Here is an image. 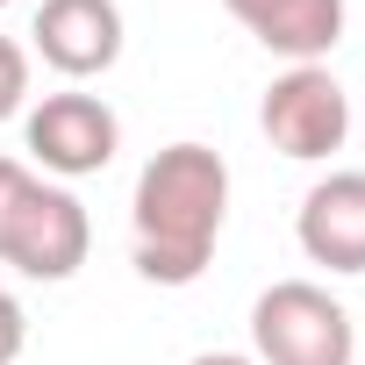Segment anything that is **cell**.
<instances>
[{
    "mask_svg": "<svg viewBox=\"0 0 365 365\" xmlns=\"http://www.w3.org/2000/svg\"><path fill=\"white\" fill-rule=\"evenodd\" d=\"M230 222V165L208 143H165L136 172L129 258L150 287H194Z\"/></svg>",
    "mask_w": 365,
    "mask_h": 365,
    "instance_id": "1",
    "label": "cell"
},
{
    "mask_svg": "<svg viewBox=\"0 0 365 365\" xmlns=\"http://www.w3.org/2000/svg\"><path fill=\"white\" fill-rule=\"evenodd\" d=\"M251 358L258 365H351L358 358L351 308L315 279H272L251 301Z\"/></svg>",
    "mask_w": 365,
    "mask_h": 365,
    "instance_id": "2",
    "label": "cell"
},
{
    "mask_svg": "<svg viewBox=\"0 0 365 365\" xmlns=\"http://www.w3.org/2000/svg\"><path fill=\"white\" fill-rule=\"evenodd\" d=\"M258 129L272 136L279 158L315 165V158L344 150V136H351V101H344V86H336L329 65H287V72L265 86Z\"/></svg>",
    "mask_w": 365,
    "mask_h": 365,
    "instance_id": "3",
    "label": "cell"
},
{
    "mask_svg": "<svg viewBox=\"0 0 365 365\" xmlns=\"http://www.w3.org/2000/svg\"><path fill=\"white\" fill-rule=\"evenodd\" d=\"M22 143H29V158H36L43 172H58V179H93V172L115 165L122 122H115V108H108L101 93H79V86H72V93H43V101L29 108Z\"/></svg>",
    "mask_w": 365,
    "mask_h": 365,
    "instance_id": "4",
    "label": "cell"
},
{
    "mask_svg": "<svg viewBox=\"0 0 365 365\" xmlns=\"http://www.w3.org/2000/svg\"><path fill=\"white\" fill-rule=\"evenodd\" d=\"M86 251H93V222H86V208H79V194L72 187H29V201L15 208V222H8V237H0V265H15L22 279H43V287H58V279H72L79 265H86Z\"/></svg>",
    "mask_w": 365,
    "mask_h": 365,
    "instance_id": "5",
    "label": "cell"
},
{
    "mask_svg": "<svg viewBox=\"0 0 365 365\" xmlns=\"http://www.w3.org/2000/svg\"><path fill=\"white\" fill-rule=\"evenodd\" d=\"M29 43L58 79H101L122 58V8L115 0H43Z\"/></svg>",
    "mask_w": 365,
    "mask_h": 365,
    "instance_id": "6",
    "label": "cell"
},
{
    "mask_svg": "<svg viewBox=\"0 0 365 365\" xmlns=\"http://www.w3.org/2000/svg\"><path fill=\"white\" fill-rule=\"evenodd\" d=\"M294 237L308 251V265L329 272H365V172H329L301 194Z\"/></svg>",
    "mask_w": 365,
    "mask_h": 365,
    "instance_id": "7",
    "label": "cell"
},
{
    "mask_svg": "<svg viewBox=\"0 0 365 365\" xmlns=\"http://www.w3.org/2000/svg\"><path fill=\"white\" fill-rule=\"evenodd\" d=\"M222 8L287 65H322L344 36V0H222Z\"/></svg>",
    "mask_w": 365,
    "mask_h": 365,
    "instance_id": "8",
    "label": "cell"
},
{
    "mask_svg": "<svg viewBox=\"0 0 365 365\" xmlns=\"http://www.w3.org/2000/svg\"><path fill=\"white\" fill-rule=\"evenodd\" d=\"M22 101H29V51L15 36H0V122L22 115Z\"/></svg>",
    "mask_w": 365,
    "mask_h": 365,
    "instance_id": "9",
    "label": "cell"
},
{
    "mask_svg": "<svg viewBox=\"0 0 365 365\" xmlns=\"http://www.w3.org/2000/svg\"><path fill=\"white\" fill-rule=\"evenodd\" d=\"M29 187H36V172H29L22 158H0V237H8V222H15V208L29 201Z\"/></svg>",
    "mask_w": 365,
    "mask_h": 365,
    "instance_id": "10",
    "label": "cell"
},
{
    "mask_svg": "<svg viewBox=\"0 0 365 365\" xmlns=\"http://www.w3.org/2000/svg\"><path fill=\"white\" fill-rule=\"evenodd\" d=\"M22 344H29V315H22V301L8 287H0V365H15Z\"/></svg>",
    "mask_w": 365,
    "mask_h": 365,
    "instance_id": "11",
    "label": "cell"
},
{
    "mask_svg": "<svg viewBox=\"0 0 365 365\" xmlns=\"http://www.w3.org/2000/svg\"><path fill=\"white\" fill-rule=\"evenodd\" d=\"M187 365H258L251 351H201V358H187Z\"/></svg>",
    "mask_w": 365,
    "mask_h": 365,
    "instance_id": "12",
    "label": "cell"
},
{
    "mask_svg": "<svg viewBox=\"0 0 365 365\" xmlns=\"http://www.w3.org/2000/svg\"><path fill=\"white\" fill-rule=\"evenodd\" d=\"M0 8H8V0H0Z\"/></svg>",
    "mask_w": 365,
    "mask_h": 365,
    "instance_id": "13",
    "label": "cell"
}]
</instances>
